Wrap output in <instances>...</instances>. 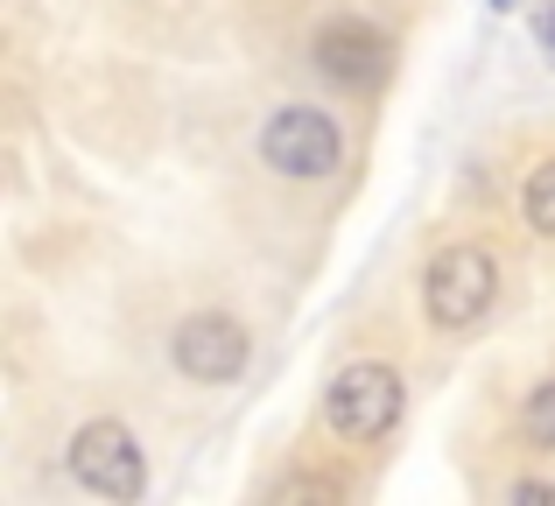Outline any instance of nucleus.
I'll return each mask as SVG.
<instances>
[{
  "label": "nucleus",
  "instance_id": "nucleus-1",
  "mask_svg": "<svg viewBox=\"0 0 555 506\" xmlns=\"http://www.w3.org/2000/svg\"><path fill=\"white\" fill-rule=\"evenodd\" d=\"M492 296H500V268L486 247H443L422 274V310L436 330H472L492 310Z\"/></svg>",
  "mask_w": 555,
  "mask_h": 506
},
{
  "label": "nucleus",
  "instance_id": "nucleus-2",
  "mask_svg": "<svg viewBox=\"0 0 555 506\" xmlns=\"http://www.w3.org/2000/svg\"><path fill=\"white\" fill-rule=\"evenodd\" d=\"M401 408H408V387H401V373L393 366H345L338 380H331V401H324V415H331V429H338L345 443H379L393 423H401Z\"/></svg>",
  "mask_w": 555,
  "mask_h": 506
},
{
  "label": "nucleus",
  "instance_id": "nucleus-3",
  "mask_svg": "<svg viewBox=\"0 0 555 506\" xmlns=\"http://www.w3.org/2000/svg\"><path fill=\"white\" fill-rule=\"evenodd\" d=\"M260 163L282 169V177H331L345 163V134L317 106H282L260 127Z\"/></svg>",
  "mask_w": 555,
  "mask_h": 506
},
{
  "label": "nucleus",
  "instance_id": "nucleus-4",
  "mask_svg": "<svg viewBox=\"0 0 555 506\" xmlns=\"http://www.w3.org/2000/svg\"><path fill=\"white\" fill-rule=\"evenodd\" d=\"M70 479L99 499H141L149 493V465L127 423H85L70 437Z\"/></svg>",
  "mask_w": 555,
  "mask_h": 506
},
{
  "label": "nucleus",
  "instance_id": "nucleus-5",
  "mask_svg": "<svg viewBox=\"0 0 555 506\" xmlns=\"http://www.w3.org/2000/svg\"><path fill=\"white\" fill-rule=\"evenodd\" d=\"M169 352H177V366L190 373V380H240L246 359H254V345H246V330L232 324V316L204 310V316H183L177 338H169Z\"/></svg>",
  "mask_w": 555,
  "mask_h": 506
},
{
  "label": "nucleus",
  "instance_id": "nucleus-6",
  "mask_svg": "<svg viewBox=\"0 0 555 506\" xmlns=\"http://www.w3.org/2000/svg\"><path fill=\"white\" fill-rule=\"evenodd\" d=\"M317 64H324L338 85L373 92V85L393 70V42L379 36L373 22H324V28H317Z\"/></svg>",
  "mask_w": 555,
  "mask_h": 506
},
{
  "label": "nucleus",
  "instance_id": "nucleus-7",
  "mask_svg": "<svg viewBox=\"0 0 555 506\" xmlns=\"http://www.w3.org/2000/svg\"><path fill=\"white\" fill-rule=\"evenodd\" d=\"M520 437H528L534 451H555V380H542L528 394V408H520Z\"/></svg>",
  "mask_w": 555,
  "mask_h": 506
},
{
  "label": "nucleus",
  "instance_id": "nucleus-8",
  "mask_svg": "<svg viewBox=\"0 0 555 506\" xmlns=\"http://www.w3.org/2000/svg\"><path fill=\"white\" fill-rule=\"evenodd\" d=\"M520 211H528L534 233H548V239H555V163H542V169L528 177V191H520Z\"/></svg>",
  "mask_w": 555,
  "mask_h": 506
},
{
  "label": "nucleus",
  "instance_id": "nucleus-9",
  "mask_svg": "<svg viewBox=\"0 0 555 506\" xmlns=\"http://www.w3.org/2000/svg\"><path fill=\"white\" fill-rule=\"evenodd\" d=\"M534 36H542V50L555 56V0H548V8H542V14H534Z\"/></svg>",
  "mask_w": 555,
  "mask_h": 506
},
{
  "label": "nucleus",
  "instance_id": "nucleus-10",
  "mask_svg": "<svg viewBox=\"0 0 555 506\" xmlns=\"http://www.w3.org/2000/svg\"><path fill=\"white\" fill-rule=\"evenodd\" d=\"M514 499H555V485H534V479H520V485H514Z\"/></svg>",
  "mask_w": 555,
  "mask_h": 506
},
{
  "label": "nucleus",
  "instance_id": "nucleus-11",
  "mask_svg": "<svg viewBox=\"0 0 555 506\" xmlns=\"http://www.w3.org/2000/svg\"><path fill=\"white\" fill-rule=\"evenodd\" d=\"M492 8H514V0H492Z\"/></svg>",
  "mask_w": 555,
  "mask_h": 506
}]
</instances>
